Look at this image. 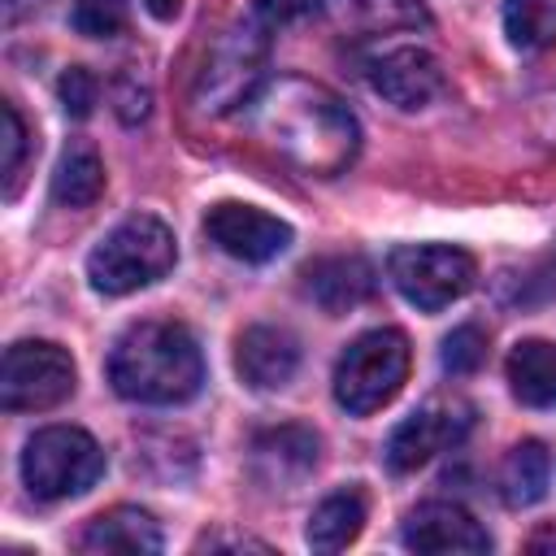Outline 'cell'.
I'll use <instances>...</instances> for the list:
<instances>
[{"instance_id": "obj_8", "label": "cell", "mask_w": 556, "mask_h": 556, "mask_svg": "<svg viewBox=\"0 0 556 556\" xmlns=\"http://www.w3.org/2000/svg\"><path fill=\"white\" fill-rule=\"evenodd\" d=\"M78 369L74 356L52 339H17L4 348L0 365V404L9 413H43L74 395Z\"/></svg>"}, {"instance_id": "obj_30", "label": "cell", "mask_w": 556, "mask_h": 556, "mask_svg": "<svg viewBox=\"0 0 556 556\" xmlns=\"http://www.w3.org/2000/svg\"><path fill=\"white\" fill-rule=\"evenodd\" d=\"M143 9H148L156 22H174L178 9H182V0H143Z\"/></svg>"}, {"instance_id": "obj_11", "label": "cell", "mask_w": 556, "mask_h": 556, "mask_svg": "<svg viewBox=\"0 0 556 556\" xmlns=\"http://www.w3.org/2000/svg\"><path fill=\"white\" fill-rule=\"evenodd\" d=\"M365 74H369V87L382 100H391L395 109H426L443 91V65L434 61V52H426L417 43L378 52Z\"/></svg>"}, {"instance_id": "obj_18", "label": "cell", "mask_w": 556, "mask_h": 556, "mask_svg": "<svg viewBox=\"0 0 556 556\" xmlns=\"http://www.w3.org/2000/svg\"><path fill=\"white\" fill-rule=\"evenodd\" d=\"M504 369H508L513 395L526 408H556V343L521 339V343H513Z\"/></svg>"}, {"instance_id": "obj_2", "label": "cell", "mask_w": 556, "mask_h": 556, "mask_svg": "<svg viewBox=\"0 0 556 556\" xmlns=\"http://www.w3.org/2000/svg\"><path fill=\"white\" fill-rule=\"evenodd\" d=\"M109 382L130 404H187L204 387V352L182 321H135L109 352Z\"/></svg>"}, {"instance_id": "obj_23", "label": "cell", "mask_w": 556, "mask_h": 556, "mask_svg": "<svg viewBox=\"0 0 556 556\" xmlns=\"http://www.w3.org/2000/svg\"><path fill=\"white\" fill-rule=\"evenodd\" d=\"M443 374L460 378V374H473L482 361H486V330L482 326H456L447 339H443Z\"/></svg>"}, {"instance_id": "obj_27", "label": "cell", "mask_w": 556, "mask_h": 556, "mask_svg": "<svg viewBox=\"0 0 556 556\" xmlns=\"http://www.w3.org/2000/svg\"><path fill=\"white\" fill-rule=\"evenodd\" d=\"M313 9H321V0H252V17L265 30H278V26H287V22H295Z\"/></svg>"}, {"instance_id": "obj_1", "label": "cell", "mask_w": 556, "mask_h": 556, "mask_svg": "<svg viewBox=\"0 0 556 556\" xmlns=\"http://www.w3.org/2000/svg\"><path fill=\"white\" fill-rule=\"evenodd\" d=\"M248 122L282 161L313 178L343 174L361 148V126L352 109L330 87L300 74L269 78L248 104Z\"/></svg>"}, {"instance_id": "obj_6", "label": "cell", "mask_w": 556, "mask_h": 556, "mask_svg": "<svg viewBox=\"0 0 556 556\" xmlns=\"http://www.w3.org/2000/svg\"><path fill=\"white\" fill-rule=\"evenodd\" d=\"M104 473L100 443L78 426H43L22 447V482L35 500H70L96 486Z\"/></svg>"}, {"instance_id": "obj_17", "label": "cell", "mask_w": 556, "mask_h": 556, "mask_svg": "<svg viewBox=\"0 0 556 556\" xmlns=\"http://www.w3.org/2000/svg\"><path fill=\"white\" fill-rule=\"evenodd\" d=\"M83 552H130V556H148L161 552V526L148 508L135 504H117L109 513H96L83 530Z\"/></svg>"}, {"instance_id": "obj_5", "label": "cell", "mask_w": 556, "mask_h": 556, "mask_svg": "<svg viewBox=\"0 0 556 556\" xmlns=\"http://www.w3.org/2000/svg\"><path fill=\"white\" fill-rule=\"evenodd\" d=\"M265 56H269V39H265V26L256 17L230 26L213 52L204 56L200 74H195V109L208 113V117H222V113H235V109H248L256 100V91L269 83L265 78Z\"/></svg>"}, {"instance_id": "obj_16", "label": "cell", "mask_w": 556, "mask_h": 556, "mask_svg": "<svg viewBox=\"0 0 556 556\" xmlns=\"http://www.w3.org/2000/svg\"><path fill=\"white\" fill-rule=\"evenodd\" d=\"M321 13L343 35H387V30H417L430 26L421 0H321Z\"/></svg>"}, {"instance_id": "obj_24", "label": "cell", "mask_w": 556, "mask_h": 556, "mask_svg": "<svg viewBox=\"0 0 556 556\" xmlns=\"http://www.w3.org/2000/svg\"><path fill=\"white\" fill-rule=\"evenodd\" d=\"M74 30L87 39H113L126 30V0H74Z\"/></svg>"}, {"instance_id": "obj_20", "label": "cell", "mask_w": 556, "mask_h": 556, "mask_svg": "<svg viewBox=\"0 0 556 556\" xmlns=\"http://www.w3.org/2000/svg\"><path fill=\"white\" fill-rule=\"evenodd\" d=\"M104 191V161L91 143L74 139L65 143V152L56 156V169H52V200L61 208H87L96 204Z\"/></svg>"}, {"instance_id": "obj_14", "label": "cell", "mask_w": 556, "mask_h": 556, "mask_svg": "<svg viewBox=\"0 0 556 556\" xmlns=\"http://www.w3.org/2000/svg\"><path fill=\"white\" fill-rule=\"evenodd\" d=\"M235 369L252 391H278L300 369V343L282 326H248L235 339Z\"/></svg>"}, {"instance_id": "obj_12", "label": "cell", "mask_w": 556, "mask_h": 556, "mask_svg": "<svg viewBox=\"0 0 556 556\" xmlns=\"http://www.w3.org/2000/svg\"><path fill=\"white\" fill-rule=\"evenodd\" d=\"M400 539L413 552H439V556L443 552H491V534L460 504H447V500L408 508Z\"/></svg>"}, {"instance_id": "obj_7", "label": "cell", "mask_w": 556, "mask_h": 556, "mask_svg": "<svg viewBox=\"0 0 556 556\" xmlns=\"http://www.w3.org/2000/svg\"><path fill=\"white\" fill-rule=\"evenodd\" d=\"M387 274L395 282V291L421 313H439V308L456 304L478 282L473 256L452 243H404L387 256Z\"/></svg>"}, {"instance_id": "obj_13", "label": "cell", "mask_w": 556, "mask_h": 556, "mask_svg": "<svg viewBox=\"0 0 556 556\" xmlns=\"http://www.w3.org/2000/svg\"><path fill=\"white\" fill-rule=\"evenodd\" d=\"M317 460L321 439L308 426H274L252 439V473L274 491H291L295 482H304Z\"/></svg>"}, {"instance_id": "obj_19", "label": "cell", "mask_w": 556, "mask_h": 556, "mask_svg": "<svg viewBox=\"0 0 556 556\" xmlns=\"http://www.w3.org/2000/svg\"><path fill=\"white\" fill-rule=\"evenodd\" d=\"M361 530H365V495L356 486H343L313 508L304 539L313 552H343L348 543H356Z\"/></svg>"}, {"instance_id": "obj_22", "label": "cell", "mask_w": 556, "mask_h": 556, "mask_svg": "<svg viewBox=\"0 0 556 556\" xmlns=\"http://www.w3.org/2000/svg\"><path fill=\"white\" fill-rule=\"evenodd\" d=\"M504 35L517 52L556 48V0H504Z\"/></svg>"}, {"instance_id": "obj_9", "label": "cell", "mask_w": 556, "mask_h": 556, "mask_svg": "<svg viewBox=\"0 0 556 556\" xmlns=\"http://www.w3.org/2000/svg\"><path fill=\"white\" fill-rule=\"evenodd\" d=\"M473 426V404H465L460 395H443V400H426L417 413H408L391 439H387V465L395 473H413L426 460H434L439 452L456 447Z\"/></svg>"}, {"instance_id": "obj_25", "label": "cell", "mask_w": 556, "mask_h": 556, "mask_svg": "<svg viewBox=\"0 0 556 556\" xmlns=\"http://www.w3.org/2000/svg\"><path fill=\"white\" fill-rule=\"evenodd\" d=\"M96 96H100V83H96V74L83 70V65H70V70L56 78V100H61V109H65L70 117H87V113L96 109Z\"/></svg>"}, {"instance_id": "obj_28", "label": "cell", "mask_w": 556, "mask_h": 556, "mask_svg": "<svg viewBox=\"0 0 556 556\" xmlns=\"http://www.w3.org/2000/svg\"><path fill=\"white\" fill-rule=\"evenodd\" d=\"M195 552H269V543L248 539V534H204Z\"/></svg>"}, {"instance_id": "obj_29", "label": "cell", "mask_w": 556, "mask_h": 556, "mask_svg": "<svg viewBox=\"0 0 556 556\" xmlns=\"http://www.w3.org/2000/svg\"><path fill=\"white\" fill-rule=\"evenodd\" d=\"M526 552H534V556H556V521H543V526L526 539Z\"/></svg>"}, {"instance_id": "obj_21", "label": "cell", "mask_w": 556, "mask_h": 556, "mask_svg": "<svg viewBox=\"0 0 556 556\" xmlns=\"http://www.w3.org/2000/svg\"><path fill=\"white\" fill-rule=\"evenodd\" d=\"M547 478H552V456H547V447H543L539 439H526V443H517V447L504 456V465H500V495H504V504H513V508H530V504H539V500L547 495Z\"/></svg>"}, {"instance_id": "obj_10", "label": "cell", "mask_w": 556, "mask_h": 556, "mask_svg": "<svg viewBox=\"0 0 556 556\" xmlns=\"http://www.w3.org/2000/svg\"><path fill=\"white\" fill-rule=\"evenodd\" d=\"M204 235L208 243H217L226 256L248 261V265H265L274 256H282L291 248V226L256 204H239V200H222L204 213Z\"/></svg>"}, {"instance_id": "obj_3", "label": "cell", "mask_w": 556, "mask_h": 556, "mask_svg": "<svg viewBox=\"0 0 556 556\" xmlns=\"http://www.w3.org/2000/svg\"><path fill=\"white\" fill-rule=\"evenodd\" d=\"M178 261V243L174 230L152 217V213H135L126 222H117L87 256V282L100 295H130L139 287L161 282Z\"/></svg>"}, {"instance_id": "obj_4", "label": "cell", "mask_w": 556, "mask_h": 556, "mask_svg": "<svg viewBox=\"0 0 556 556\" xmlns=\"http://www.w3.org/2000/svg\"><path fill=\"white\" fill-rule=\"evenodd\" d=\"M408 365H413V348L408 334L395 326H378L356 334L343 356L334 361V400L343 413L352 417H369L378 408H387L400 387L408 382Z\"/></svg>"}, {"instance_id": "obj_31", "label": "cell", "mask_w": 556, "mask_h": 556, "mask_svg": "<svg viewBox=\"0 0 556 556\" xmlns=\"http://www.w3.org/2000/svg\"><path fill=\"white\" fill-rule=\"evenodd\" d=\"M43 0H4V22H17V17H26V13H35Z\"/></svg>"}, {"instance_id": "obj_15", "label": "cell", "mask_w": 556, "mask_h": 556, "mask_svg": "<svg viewBox=\"0 0 556 556\" xmlns=\"http://www.w3.org/2000/svg\"><path fill=\"white\" fill-rule=\"evenodd\" d=\"M300 278H304V295L330 317L365 304L374 295V287H378L374 265L365 256H321V261L304 265Z\"/></svg>"}, {"instance_id": "obj_26", "label": "cell", "mask_w": 556, "mask_h": 556, "mask_svg": "<svg viewBox=\"0 0 556 556\" xmlns=\"http://www.w3.org/2000/svg\"><path fill=\"white\" fill-rule=\"evenodd\" d=\"M0 113H4V182L13 191L17 169H22V156H26V122H22V113H17L13 100H4Z\"/></svg>"}]
</instances>
